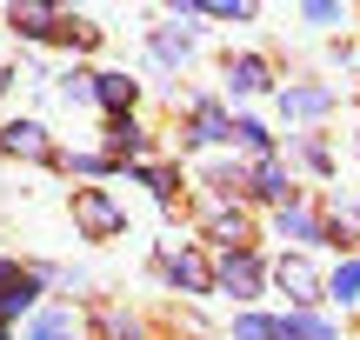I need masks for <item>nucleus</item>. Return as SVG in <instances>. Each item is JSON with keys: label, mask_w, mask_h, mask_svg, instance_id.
Listing matches in <instances>:
<instances>
[{"label": "nucleus", "mask_w": 360, "mask_h": 340, "mask_svg": "<svg viewBox=\"0 0 360 340\" xmlns=\"http://www.w3.org/2000/svg\"><path fill=\"white\" fill-rule=\"evenodd\" d=\"M220 287H227L233 294V301H254V294H260V280H267V274H260V261H254V247H227V254H220Z\"/></svg>", "instance_id": "obj_1"}, {"label": "nucleus", "mask_w": 360, "mask_h": 340, "mask_svg": "<svg viewBox=\"0 0 360 340\" xmlns=\"http://www.w3.org/2000/svg\"><path fill=\"white\" fill-rule=\"evenodd\" d=\"M327 107H334V87H321V80H300V87H281V114H287V120H321Z\"/></svg>", "instance_id": "obj_2"}, {"label": "nucleus", "mask_w": 360, "mask_h": 340, "mask_svg": "<svg viewBox=\"0 0 360 340\" xmlns=\"http://www.w3.org/2000/svg\"><path fill=\"white\" fill-rule=\"evenodd\" d=\"M260 87H267V60H260V53L227 60V93H233V100H247V93H260Z\"/></svg>", "instance_id": "obj_3"}, {"label": "nucleus", "mask_w": 360, "mask_h": 340, "mask_svg": "<svg viewBox=\"0 0 360 340\" xmlns=\"http://www.w3.org/2000/svg\"><path fill=\"white\" fill-rule=\"evenodd\" d=\"M274 274H281V287H294V301H314V294H321V274H314V267L300 261V254H287V261L274 267Z\"/></svg>", "instance_id": "obj_4"}, {"label": "nucleus", "mask_w": 360, "mask_h": 340, "mask_svg": "<svg viewBox=\"0 0 360 340\" xmlns=\"http://www.w3.org/2000/svg\"><path fill=\"white\" fill-rule=\"evenodd\" d=\"M281 327H294L300 340H340V327H334L327 314H314V307H294V314H287Z\"/></svg>", "instance_id": "obj_5"}, {"label": "nucleus", "mask_w": 360, "mask_h": 340, "mask_svg": "<svg viewBox=\"0 0 360 340\" xmlns=\"http://www.w3.org/2000/svg\"><path fill=\"white\" fill-rule=\"evenodd\" d=\"M281 234L300 240V247H314V240H321V221H314L307 207H294V200H287V207H281Z\"/></svg>", "instance_id": "obj_6"}, {"label": "nucleus", "mask_w": 360, "mask_h": 340, "mask_svg": "<svg viewBox=\"0 0 360 340\" xmlns=\"http://www.w3.org/2000/svg\"><path fill=\"white\" fill-rule=\"evenodd\" d=\"M327 301H340V307L360 301V261H340L334 274H327Z\"/></svg>", "instance_id": "obj_7"}, {"label": "nucleus", "mask_w": 360, "mask_h": 340, "mask_svg": "<svg viewBox=\"0 0 360 340\" xmlns=\"http://www.w3.org/2000/svg\"><path fill=\"white\" fill-rule=\"evenodd\" d=\"M254 194H260V200H281V207H287V174L274 167V160H260V167H254Z\"/></svg>", "instance_id": "obj_8"}, {"label": "nucleus", "mask_w": 360, "mask_h": 340, "mask_svg": "<svg viewBox=\"0 0 360 340\" xmlns=\"http://www.w3.org/2000/svg\"><path fill=\"white\" fill-rule=\"evenodd\" d=\"M167 280H174V287H193V294H200V287H207V267L187 254V261H167Z\"/></svg>", "instance_id": "obj_9"}, {"label": "nucleus", "mask_w": 360, "mask_h": 340, "mask_svg": "<svg viewBox=\"0 0 360 340\" xmlns=\"http://www.w3.org/2000/svg\"><path fill=\"white\" fill-rule=\"evenodd\" d=\"M274 327L281 320H267V314H240L233 320V340H274Z\"/></svg>", "instance_id": "obj_10"}, {"label": "nucleus", "mask_w": 360, "mask_h": 340, "mask_svg": "<svg viewBox=\"0 0 360 340\" xmlns=\"http://www.w3.org/2000/svg\"><path fill=\"white\" fill-rule=\"evenodd\" d=\"M233 140H240V147H254V154H267V147H274V133L260 127V120H233Z\"/></svg>", "instance_id": "obj_11"}, {"label": "nucleus", "mask_w": 360, "mask_h": 340, "mask_svg": "<svg viewBox=\"0 0 360 340\" xmlns=\"http://www.w3.org/2000/svg\"><path fill=\"white\" fill-rule=\"evenodd\" d=\"M300 13H307L314 27H334V20H347V7H340V0H307Z\"/></svg>", "instance_id": "obj_12"}, {"label": "nucleus", "mask_w": 360, "mask_h": 340, "mask_svg": "<svg viewBox=\"0 0 360 340\" xmlns=\"http://www.w3.org/2000/svg\"><path fill=\"white\" fill-rule=\"evenodd\" d=\"M101 100H107V107H127V100H134V80L107 74V80H101Z\"/></svg>", "instance_id": "obj_13"}, {"label": "nucleus", "mask_w": 360, "mask_h": 340, "mask_svg": "<svg viewBox=\"0 0 360 340\" xmlns=\"http://www.w3.org/2000/svg\"><path fill=\"white\" fill-rule=\"evenodd\" d=\"M300 160H307L314 174H327V167H334V160H327V147H321V140H300Z\"/></svg>", "instance_id": "obj_14"}, {"label": "nucleus", "mask_w": 360, "mask_h": 340, "mask_svg": "<svg viewBox=\"0 0 360 340\" xmlns=\"http://www.w3.org/2000/svg\"><path fill=\"white\" fill-rule=\"evenodd\" d=\"M160 60H187V34H160Z\"/></svg>", "instance_id": "obj_15"}, {"label": "nucleus", "mask_w": 360, "mask_h": 340, "mask_svg": "<svg viewBox=\"0 0 360 340\" xmlns=\"http://www.w3.org/2000/svg\"><path fill=\"white\" fill-rule=\"evenodd\" d=\"M7 147H27V154H34V147H40V127H7Z\"/></svg>", "instance_id": "obj_16"}, {"label": "nucleus", "mask_w": 360, "mask_h": 340, "mask_svg": "<svg viewBox=\"0 0 360 340\" xmlns=\"http://www.w3.org/2000/svg\"><path fill=\"white\" fill-rule=\"evenodd\" d=\"M274 340H300V334H294V327H274Z\"/></svg>", "instance_id": "obj_17"}]
</instances>
